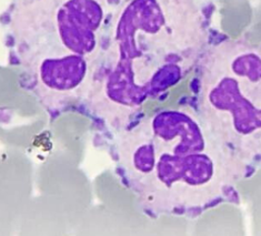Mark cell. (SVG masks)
Segmentation results:
<instances>
[{
    "label": "cell",
    "mask_w": 261,
    "mask_h": 236,
    "mask_svg": "<svg viewBox=\"0 0 261 236\" xmlns=\"http://www.w3.org/2000/svg\"><path fill=\"white\" fill-rule=\"evenodd\" d=\"M208 43L207 19L194 0H128L111 17L84 102L121 131L187 76Z\"/></svg>",
    "instance_id": "1"
},
{
    "label": "cell",
    "mask_w": 261,
    "mask_h": 236,
    "mask_svg": "<svg viewBox=\"0 0 261 236\" xmlns=\"http://www.w3.org/2000/svg\"><path fill=\"white\" fill-rule=\"evenodd\" d=\"M118 175L153 216L190 219L222 203L239 204L241 176L195 109H165L117 135Z\"/></svg>",
    "instance_id": "2"
},
{
    "label": "cell",
    "mask_w": 261,
    "mask_h": 236,
    "mask_svg": "<svg viewBox=\"0 0 261 236\" xmlns=\"http://www.w3.org/2000/svg\"><path fill=\"white\" fill-rule=\"evenodd\" d=\"M196 112L238 170L261 167V45L245 38L210 46L198 64Z\"/></svg>",
    "instance_id": "4"
},
{
    "label": "cell",
    "mask_w": 261,
    "mask_h": 236,
    "mask_svg": "<svg viewBox=\"0 0 261 236\" xmlns=\"http://www.w3.org/2000/svg\"><path fill=\"white\" fill-rule=\"evenodd\" d=\"M111 17L108 0H14L12 51L46 109L84 101Z\"/></svg>",
    "instance_id": "3"
}]
</instances>
